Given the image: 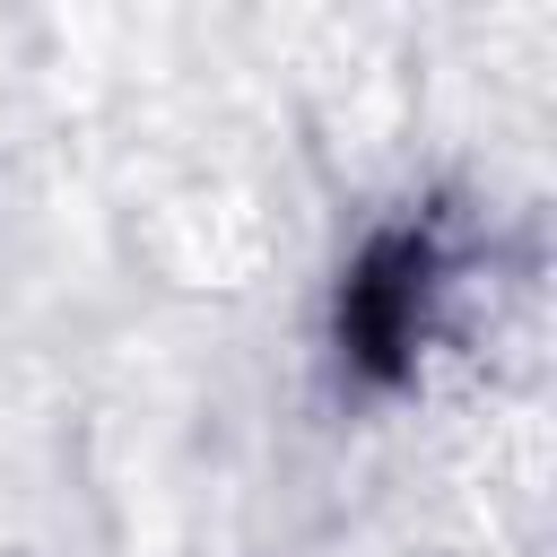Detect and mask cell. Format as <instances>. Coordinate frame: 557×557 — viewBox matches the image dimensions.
Wrapping results in <instances>:
<instances>
[{
  "label": "cell",
  "instance_id": "obj_1",
  "mask_svg": "<svg viewBox=\"0 0 557 557\" xmlns=\"http://www.w3.org/2000/svg\"><path fill=\"white\" fill-rule=\"evenodd\" d=\"M426 287H435V235H426V226L374 235L366 261H357L348 287H339V348H348L366 374H400L409 348H418Z\"/></svg>",
  "mask_w": 557,
  "mask_h": 557
}]
</instances>
